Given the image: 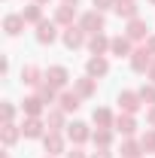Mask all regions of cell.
I'll use <instances>...</instances> for the list:
<instances>
[{"label":"cell","instance_id":"cell-19","mask_svg":"<svg viewBox=\"0 0 155 158\" xmlns=\"http://www.w3.org/2000/svg\"><path fill=\"white\" fill-rule=\"evenodd\" d=\"M73 91H76L79 98H91V94H94V91H97V79L85 73V76H82V79H76V88H73Z\"/></svg>","mask_w":155,"mask_h":158},{"label":"cell","instance_id":"cell-21","mask_svg":"<svg viewBox=\"0 0 155 158\" xmlns=\"http://www.w3.org/2000/svg\"><path fill=\"white\" fill-rule=\"evenodd\" d=\"M37 94H40V100H43V103H58V98H61L58 88H55L52 82H46V79L37 85Z\"/></svg>","mask_w":155,"mask_h":158},{"label":"cell","instance_id":"cell-11","mask_svg":"<svg viewBox=\"0 0 155 158\" xmlns=\"http://www.w3.org/2000/svg\"><path fill=\"white\" fill-rule=\"evenodd\" d=\"M85 73H88V76H94V79L107 76V73H110V61L103 58V55H91L88 64H85Z\"/></svg>","mask_w":155,"mask_h":158},{"label":"cell","instance_id":"cell-27","mask_svg":"<svg viewBox=\"0 0 155 158\" xmlns=\"http://www.w3.org/2000/svg\"><path fill=\"white\" fill-rule=\"evenodd\" d=\"M94 125L97 128H113V122H116V116H113V113H110V110H103V106H100V110H94Z\"/></svg>","mask_w":155,"mask_h":158},{"label":"cell","instance_id":"cell-28","mask_svg":"<svg viewBox=\"0 0 155 158\" xmlns=\"http://www.w3.org/2000/svg\"><path fill=\"white\" fill-rule=\"evenodd\" d=\"M46 128H49V131H61V128H64V110H52V113L46 116Z\"/></svg>","mask_w":155,"mask_h":158},{"label":"cell","instance_id":"cell-31","mask_svg":"<svg viewBox=\"0 0 155 158\" xmlns=\"http://www.w3.org/2000/svg\"><path fill=\"white\" fill-rule=\"evenodd\" d=\"M0 116H3V125H6V122H12V116H15V106H12V103H3V106H0Z\"/></svg>","mask_w":155,"mask_h":158},{"label":"cell","instance_id":"cell-17","mask_svg":"<svg viewBox=\"0 0 155 158\" xmlns=\"http://www.w3.org/2000/svg\"><path fill=\"white\" fill-rule=\"evenodd\" d=\"M79 103H82V98H79L76 91H61V98H58V110H64V113H76Z\"/></svg>","mask_w":155,"mask_h":158},{"label":"cell","instance_id":"cell-1","mask_svg":"<svg viewBox=\"0 0 155 158\" xmlns=\"http://www.w3.org/2000/svg\"><path fill=\"white\" fill-rule=\"evenodd\" d=\"M79 27H82L85 34H103V31H107V19H103L100 9H88V12H82Z\"/></svg>","mask_w":155,"mask_h":158},{"label":"cell","instance_id":"cell-37","mask_svg":"<svg viewBox=\"0 0 155 158\" xmlns=\"http://www.w3.org/2000/svg\"><path fill=\"white\" fill-rule=\"evenodd\" d=\"M146 49H149V52H152V55H155V34H152V37H149V40H146Z\"/></svg>","mask_w":155,"mask_h":158},{"label":"cell","instance_id":"cell-20","mask_svg":"<svg viewBox=\"0 0 155 158\" xmlns=\"http://www.w3.org/2000/svg\"><path fill=\"white\" fill-rule=\"evenodd\" d=\"M122 158H143V143L134 137H125V143H122Z\"/></svg>","mask_w":155,"mask_h":158},{"label":"cell","instance_id":"cell-6","mask_svg":"<svg viewBox=\"0 0 155 158\" xmlns=\"http://www.w3.org/2000/svg\"><path fill=\"white\" fill-rule=\"evenodd\" d=\"M119 106H122V113H140V106H146L143 98H140V91H122L119 94Z\"/></svg>","mask_w":155,"mask_h":158},{"label":"cell","instance_id":"cell-8","mask_svg":"<svg viewBox=\"0 0 155 158\" xmlns=\"http://www.w3.org/2000/svg\"><path fill=\"white\" fill-rule=\"evenodd\" d=\"M110 55H116V58H131V55H134V40L113 37V43H110Z\"/></svg>","mask_w":155,"mask_h":158},{"label":"cell","instance_id":"cell-7","mask_svg":"<svg viewBox=\"0 0 155 158\" xmlns=\"http://www.w3.org/2000/svg\"><path fill=\"white\" fill-rule=\"evenodd\" d=\"M113 131L122 134V137H134L137 134V118L131 116V113H122V116H116V122H113Z\"/></svg>","mask_w":155,"mask_h":158},{"label":"cell","instance_id":"cell-22","mask_svg":"<svg viewBox=\"0 0 155 158\" xmlns=\"http://www.w3.org/2000/svg\"><path fill=\"white\" fill-rule=\"evenodd\" d=\"M24 24H27V21L21 19V12L19 15H6V19H3V31H6L9 37H19L21 31H24Z\"/></svg>","mask_w":155,"mask_h":158},{"label":"cell","instance_id":"cell-3","mask_svg":"<svg viewBox=\"0 0 155 158\" xmlns=\"http://www.w3.org/2000/svg\"><path fill=\"white\" fill-rule=\"evenodd\" d=\"M61 40H64V46H67V49H79V46H85V43H88L85 31H82L79 24H70V27H64Z\"/></svg>","mask_w":155,"mask_h":158},{"label":"cell","instance_id":"cell-18","mask_svg":"<svg viewBox=\"0 0 155 158\" xmlns=\"http://www.w3.org/2000/svg\"><path fill=\"white\" fill-rule=\"evenodd\" d=\"M73 19H76V6H73V3H61L58 9H55V21L64 24V27H70Z\"/></svg>","mask_w":155,"mask_h":158},{"label":"cell","instance_id":"cell-12","mask_svg":"<svg viewBox=\"0 0 155 158\" xmlns=\"http://www.w3.org/2000/svg\"><path fill=\"white\" fill-rule=\"evenodd\" d=\"M91 134H94V131H88L85 122H73V125H67V137L73 140L76 146H82L85 140H91Z\"/></svg>","mask_w":155,"mask_h":158},{"label":"cell","instance_id":"cell-38","mask_svg":"<svg viewBox=\"0 0 155 158\" xmlns=\"http://www.w3.org/2000/svg\"><path fill=\"white\" fill-rule=\"evenodd\" d=\"M64 3H73V6H76V3H79V0H64Z\"/></svg>","mask_w":155,"mask_h":158},{"label":"cell","instance_id":"cell-30","mask_svg":"<svg viewBox=\"0 0 155 158\" xmlns=\"http://www.w3.org/2000/svg\"><path fill=\"white\" fill-rule=\"evenodd\" d=\"M140 98H143L146 106H155V85H152V82H146V85L140 88Z\"/></svg>","mask_w":155,"mask_h":158},{"label":"cell","instance_id":"cell-33","mask_svg":"<svg viewBox=\"0 0 155 158\" xmlns=\"http://www.w3.org/2000/svg\"><path fill=\"white\" fill-rule=\"evenodd\" d=\"M67 158H85V152L76 146V149H70V152H67Z\"/></svg>","mask_w":155,"mask_h":158},{"label":"cell","instance_id":"cell-5","mask_svg":"<svg viewBox=\"0 0 155 158\" xmlns=\"http://www.w3.org/2000/svg\"><path fill=\"white\" fill-rule=\"evenodd\" d=\"M58 40V21H40L37 24V43L40 46H52Z\"/></svg>","mask_w":155,"mask_h":158},{"label":"cell","instance_id":"cell-36","mask_svg":"<svg viewBox=\"0 0 155 158\" xmlns=\"http://www.w3.org/2000/svg\"><path fill=\"white\" fill-rule=\"evenodd\" d=\"M146 118H149V128H155V106H149V113H146Z\"/></svg>","mask_w":155,"mask_h":158},{"label":"cell","instance_id":"cell-24","mask_svg":"<svg viewBox=\"0 0 155 158\" xmlns=\"http://www.w3.org/2000/svg\"><path fill=\"white\" fill-rule=\"evenodd\" d=\"M43 106H46V103L40 100V94L21 100V110H24V116H43Z\"/></svg>","mask_w":155,"mask_h":158},{"label":"cell","instance_id":"cell-29","mask_svg":"<svg viewBox=\"0 0 155 158\" xmlns=\"http://www.w3.org/2000/svg\"><path fill=\"white\" fill-rule=\"evenodd\" d=\"M140 143H143V152H155V128H146Z\"/></svg>","mask_w":155,"mask_h":158},{"label":"cell","instance_id":"cell-32","mask_svg":"<svg viewBox=\"0 0 155 158\" xmlns=\"http://www.w3.org/2000/svg\"><path fill=\"white\" fill-rule=\"evenodd\" d=\"M113 6H116V0H94V9H100V12L103 9H113Z\"/></svg>","mask_w":155,"mask_h":158},{"label":"cell","instance_id":"cell-10","mask_svg":"<svg viewBox=\"0 0 155 158\" xmlns=\"http://www.w3.org/2000/svg\"><path fill=\"white\" fill-rule=\"evenodd\" d=\"M110 43H113V37H107V34H88V52L91 55H107L110 52Z\"/></svg>","mask_w":155,"mask_h":158},{"label":"cell","instance_id":"cell-35","mask_svg":"<svg viewBox=\"0 0 155 158\" xmlns=\"http://www.w3.org/2000/svg\"><path fill=\"white\" fill-rule=\"evenodd\" d=\"M91 158H113V155H110V149H97Z\"/></svg>","mask_w":155,"mask_h":158},{"label":"cell","instance_id":"cell-26","mask_svg":"<svg viewBox=\"0 0 155 158\" xmlns=\"http://www.w3.org/2000/svg\"><path fill=\"white\" fill-rule=\"evenodd\" d=\"M21 19L27 21V24H40V21H46V19H43V6H40V3L24 6V9H21Z\"/></svg>","mask_w":155,"mask_h":158},{"label":"cell","instance_id":"cell-4","mask_svg":"<svg viewBox=\"0 0 155 158\" xmlns=\"http://www.w3.org/2000/svg\"><path fill=\"white\" fill-rule=\"evenodd\" d=\"M152 61H155V55L146 46H140V49H134V55H131V70H134V73H146Z\"/></svg>","mask_w":155,"mask_h":158},{"label":"cell","instance_id":"cell-40","mask_svg":"<svg viewBox=\"0 0 155 158\" xmlns=\"http://www.w3.org/2000/svg\"><path fill=\"white\" fill-rule=\"evenodd\" d=\"M46 158H55V155H46Z\"/></svg>","mask_w":155,"mask_h":158},{"label":"cell","instance_id":"cell-14","mask_svg":"<svg viewBox=\"0 0 155 158\" xmlns=\"http://www.w3.org/2000/svg\"><path fill=\"white\" fill-rule=\"evenodd\" d=\"M125 37H128V40H149V24H146L143 19H131Z\"/></svg>","mask_w":155,"mask_h":158},{"label":"cell","instance_id":"cell-23","mask_svg":"<svg viewBox=\"0 0 155 158\" xmlns=\"http://www.w3.org/2000/svg\"><path fill=\"white\" fill-rule=\"evenodd\" d=\"M21 137V128H15L12 122H6L3 128H0V140H3V146H15Z\"/></svg>","mask_w":155,"mask_h":158},{"label":"cell","instance_id":"cell-41","mask_svg":"<svg viewBox=\"0 0 155 158\" xmlns=\"http://www.w3.org/2000/svg\"><path fill=\"white\" fill-rule=\"evenodd\" d=\"M149 3H155V0H149Z\"/></svg>","mask_w":155,"mask_h":158},{"label":"cell","instance_id":"cell-34","mask_svg":"<svg viewBox=\"0 0 155 158\" xmlns=\"http://www.w3.org/2000/svg\"><path fill=\"white\" fill-rule=\"evenodd\" d=\"M146 79H149V82H152V85H155V61H152V64H149V70H146Z\"/></svg>","mask_w":155,"mask_h":158},{"label":"cell","instance_id":"cell-15","mask_svg":"<svg viewBox=\"0 0 155 158\" xmlns=\"http://www.w3.org/2000/svg\"><path fill=\"white\" fill-rule=\"evenodd\" d=\"M43 79H46V73L40 70L37 64H24V67H21V82H24V85H34V88H37Z\"/></svg>","mask_w":155,"mask_h":158},{"label":"cell","instance_id":"cell-2","mask_svg":"<svg viewBox=\"0 0 155 158\" xmlns=\"http://www.w3.org/2000/svg\"><path fill=\"white\" fill-rule=\"evenodd\" d=\"M21 134H24L27 140H37V137H46L49 131H46V122H43L40 116H27L24 125H21Z\"/></svg>","mask_w":155,"mask_h":158},{"label":"cell","instance_id":"cell-16","mask_svg":"<svg viewBox=\"0 0 155 158\" xmlns=\"http://www.w3.org/2000/svg\"><path fill=\"white\" fill-rule=\"evenodd\" d=\"M43 146H46L49 155H61V152H64V137H61V131H49V134L43 137Z\"/></svg>","mask_w":155,"mask_h":158},{"label":"cell","instance_id":"cell-9","mask_svg":"<svg viewBox=\"0 0 155 158\" xmlns=\"http://www.w3.org/2000/svg\"><path fill=\"white\" fill-rule=\"evenodd\" d=\"M113 12H116L119 19H125V21H131V19H140V6H137V0H116Z\"/></svg>","mask_w":155,"mask_h":158},{"label":"cell","instance_id":"cell-25","mask_svg":"<svg viewBox=\"0 0 155 158\" xmlns=\"http://www.w3.org/2000/svg\"><path fill=\"white\" fill-rule=\"evenodd\" d=\"M113 128H97L94 134H91V140H94V146L97 149H110V143H113Z\"/></svg>","mask_w":155,"mask_h":158},{"label":"cell","instance_id":"cell-13","mask_svg":"<svg viewBox=\"0 0 155 158\" xmlns=\"http://www.w3.org/2000/svg\"><path fill=\"white\" fill-rule=\"evenodd\" d=\"M46 82H52L55 88H67V82H70V73H67V67H61V64L49 67V70H46Z\"/></svg>","mask_w":155,"mask_h":158},{"label":"cell","instance_id":"cell-39","mask_svg":"<svg viewBox=\"0 0 155 158\" xmlns=\"http://www.w3.org/2000/svg\"><path fill=\"white\" fill-rule=\"evenodd\" d=\"M34 3H40V6H43V3H49V0H34Z\"/></svg>","mask_w":155,"mask_h":158}]
</instances>
